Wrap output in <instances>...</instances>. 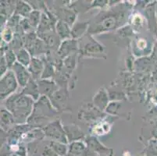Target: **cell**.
<instances>
[{
  "instance_id": "cell-5",
  "label": "cell",
  "mask_w": 157,
  "mask_h": 156,
  "mask_svg": "<svg viewBox=\"0 0 157 156\" xmlns=\"http://www.w3.org/2000/svg\"><path fill=\"white\" fill-rule=\"evenodd\" d=\"M42 130L45 137L50 138L52 141H57L67 144L69 143L64 131L63 126L62 125L59 119H56L52 122L47 124L42 128Z\"/></svg>"
},
{
  "instance_id": "cell-1",
  "label": "cell",
  "mask_w": 157,
  "mask_h": 156,
  "mask_svg": "<svg viewBox=\"0 0 157 156\" xmlns=\"http://www.w3.org/2000/svg\"><path fill=\"white\" fill-rule=\"evenodd\" d=\"M35 101L22 93H15L6 99L5 105L13 115L17 124L20 125L28 122L31 115Z\"/></svg>"
},
{
  "instance_id": "cell-22",
  "label": "cell",
  "mask_w": 157,
  "mask_h": 156,
  "mask_svg": "<svg viewBox=\"0 0 157 156\" xmlns=\"http://www.w3.org/2000/svg\"><path fill=\"white\" fill-rule=\"evenodd\" d=\"M49 147L54 151L58 156H66L68 153V146L67 144L51 141Z\"/></svg>"
},
{
  "instance_id": "cell-13",
  "label": "cell",
  "mask_w": 157,
  "mask_h": 156,
  "mask_svg": "<svg viewBox=\"0 0 157 156\" xmlns=\"http://www.w3.org/2000/svg\"><path fill=\"white\" fill-rule=\"evenodd\" d=\"M41 96H52V94L59 89L55 81L51 79H41L37 81Z\"/></svg>"
},
{
  "instance_id": "cell-16",
  "label": "cell",
  "mask_w": 157,
  "mask_h": 156,
  "mask_svg": "<svg viewBox=\"0 0 157 156\" xmlns=\"http://www.w3.org/2000/svg\"><path fill=\"white\" fill-rule=\"evenodd\" d=\"M55 29L56 31L57 36L59 37L60 40L65 41V40L71 39L72 38L71 26L65 21H61V20L57 21Z\"/></svg>"
},
{
  "instance_id": "cell-17",
  "label": "cell",
  "mask_w": 157,
  "mask_h": 156,
  "mask_svg": "<svg viewBox=\"0 0 157 156\" xmlns=\"http://www.w3.org/2000/svg\"><path fill=\"white\" fill-rule=\"evenodd\" d=\"M21 93L32 98L35 101H38L40 97H41L39 90H38V83H37L36 81L33 80L32 78L30 80V81L27 84L26 87L23 88V91Z\"/></svg>"
},
{
  "instance_id": "cell-27",
  "label": "cell",
  "mask_w": 157,
  "mask_h": 156,
  "mask_svg": "<svg viewBox=\"0 0 157 156\" xmlns=\"http://www.w3.org/2000/svg\"><path fill=\"white\" fill-rule=\"evenodd\" d=\"M54 70L53 67L51 64H46L45 65V69H44V72L42 74V78L41 79H50V77L53 75Z\"/></svg>"
},
{
  "instance_id": "cell-15",
  "label": "cell",
  "mask_w": 157,
  "mask_h": 156,
  "mask_svg": "<svg viewBox=\"0 0 157 156\" xmlns=\"http://www.w3.org/2000/svg\"><path fill=\"white\" fill-rule=\"evenodd\" d=\"M63 128L69 143L81 141L85 138V133L78 126L75 124L63 125Z\"/></svg>"
},
{
  "instance_id": "cell-26",
  "label": "cell",
  "mask_w": 157,
  "mask_h": 156,
  "mask_svg": "<svg viewBox=\"0 0 157 156\" xmlns=\"http://www.w3.org/2000/svg\"><path fill=\"white\" fill-rule=\"evenodd\" d=\"M120 107H121V104L119 102H117V101H112V102L109 103L107 108H105V112H106L107 113L111 114V115H116Z\"/></svg>"
},
{
  "instance_id": "cell-21",
  "label": "cell",
  "mask_w": 157,
  "mask_h": 156,
  "mask_svg": "<svg viewBox=\"0 0 157 156\" xmlns=\"http://www.w3.org/2000/svg\"><path fill=\"white\" fill-rule=\"evenodd\" d=\"M15 123L16 121L13 115L6 108H2L1 110V127H2V129L9 127Z\"/></svg>"
},
{
  "instance_id": "cell-28",
  "label": "cell",
  "mask_w": 157,
  "mask_h": 156,
  "mask_svg": "<svg viewBox=\"0 0 157 156\" xmlns=\"http://www.w3.org/2000/svg\"><path fill=\"white\" fill-rule=\"evenodd\" d=\"M21 17L18 15H16L13 13V15L10 17L7 23V25H8V28H17V24L21 23ZM12 29V28H11Z\"/></svg>"
},
{
  "instance_id": "cell-18",
  "label": "cell",
  "mask_w": 157,
  "mask_h": 156,
  "mask_svg": "<svg viewBox=\"0 0 157 156\" xmlns=\"http://www.w3.org/2000/svg\"><path fill=\"white\" fill-rule=\"evenodd\" d=\"M90 26L89 22H76L71 28V35L73 39L81 38L85 35Z\"/></svg>"
},
{
  "instance_id": "cell-12",
  "label": "cell",
  "mask_w": 157,
  "mask_h": 156,
  "mask_svg": "<svg viewBox=\"0 0 157 156\" xmlns=\"http://www.w3.org/2000/svg\"><path fill=\"white\" fill-rule=\"evenodd\" d=\"M68 153L71 156H93L94 153L90 151L83 141H74L70 143Z\"/></svg>"
},
{
  "instance_id": "cell-19",
  "label": "cell",
  "mask_w": 157,
  "mask_h": 156,
  "mask_svg": "<svg viewBox=\"0 0 157 156\" xmlns=\"http://www.w3.org/2000/svg\"><path fill=\"white\" fill-rule=\"evenodd\" d=\"M32 11V7L29 4L24 1H17L16 3L14 14L20 16L21 17L28 18Z\"/></svg>"
},
{
  "instance_id": "cell-29",
  "label": "cell",
  "mask_w": 157,
  "mask_h": 156,
  "mask_svg": "<svg viewBox=\"0 0 157 156\" xmlns=\"http://www.w3.org/2000/svg\"><path fill=\"white\" fill-rule=\"evenodd\" d=\"M9 68L7 63L6 61V59L4 56H1V76L5 74L7 72V69Z\"/></svg>"
},
{
  "instance_id": "cell-24",
  "label": "cell",
  "mask_w": 157,
  "mask_h": 156,
  "mask_svg": "<svg viewBox=\"0 0 157 156\" xmlns=\"http://www.w3.org/2000/svg\"><path fill=\"white\" fill-rule=\"evenodd\" d=\"M2 56L5 57L6 61L9 68H12L13 66L17 63V55L14 53L12 49H8L5 51V54Z\"/></svg>"
},
{
  "instance_id": "cell-2",
  "label": "cell",
  "mask_w": 157,
  "mask_h": 156,
  "mask_svg": "<svg viewBox=\"0 0 157 156\" xmlns=\"http://www.w3.org/2000/svg\"><path fill=\"white\" fill-rule=\"evenodd\" d=\"M126 13L124 10H112L102 13L97 17L93 24L89 26L88 32L90 34L101 33L104 31L116 29L121 26L122 22L126 20Z\"/></svg>"
},
{
  "instance_id": "cell-23",
  "label": "cell",
  "mask_w": 157,
  "mask_h": 156,
  "mask_svg": "<svg viewBox=\"0 0 157 156\" xmlns=\"http://www.w3.org/2000/svg\"><path fill=\"white\" fill-rule=\"evenodd\" d=\"M41 18H42V13L39 10H33L30 13L29 17H28V20L31 27L36 28H38V26H39L40 22H41Z\"/></svg>"
},
{
  "instance_id": "cell-10",
  "label": "cell",
  "mask_w": 157,
  "mask_h": 156,
  "mask_svg": "<svg viewBox=\"0 0 157 156\" xmlns=\"http://www.w3.org/2000/svg\"><path fill=\"white\" fill-rule=\"evenodd\" d=\"M78 41L75 39L65 40L62 42L58 49V55L61 58L66 59L71 55H74L78 49Z\"/></svg>"
},
{
  "instance_id": "cell-9",
  "label": "cell",
  "mask_w": 157,
  "mask_h": 156,
  "mask_svg": "<svg viewBox=\"0 0 157 156\" xmlns=\"http://www.w3.org/2000/svg\"><path fill=\"white\" fill-rule=\"evenodd\" d=\"M12 70L13 71L15 74L17 80L18 81V84L21 86V88H25L30 80L31 79V74L28 71V68L21 65L18 62L16 63L12 67Z\"/></svg>"
},
{
  "instance_id": "cell-3",
  "label": "cell",
  "mask_w": 157,
  "mask_h": 156,
  "mask_svg": "<svg viewBox=\"0 0 157 156\" xmlns=\"http://www.w3.org/2000/svg\"><path fill=\"white\" fill-rule=\"evenodd\" d=\"M57 110L52 106L49 98L47 96L40 97L35 101L31 115L28 120V124L34 127H39L50 118L57 114Z\"/></svg>"
},
{
  "instance_id": "cell-30",
  "label": "cell",
  "mask_w": 157,
  "mask_h": 156,
  "mask_svg": "<svg viewBox=\"0 0 157 156\" xmlns=\"http://www.w3.org/2000/svg\"><path fill=\"white\" fill-rule=\"evenodd\" d=\"M43 156H58V155L54 152L53 150H52L49 146H48V147H46V148L44 149Z\"/></svg>"
},
{
  "instance_id": "cell-20",
  "label": "cell",
  "mask_w": 157,
  "mask_h": 156,
  "mask_svg": "<svg viewBox=\"0 0 157 156\" xmlns=\"http://www.w3.org/2000/svg\"><path fill=\"white\" fill-rule=\"evenodd\" d=\"M31 59L32 58L31 57L29 51L26 48H21L18 50L17 53V62L28 68L31 63Z\"/></svg>"
},
{
  "instance_id": "cell-4",
  "label": "cell",
  "mask_w": 157,
  "mask_h": 156,
  "mask_svg": "<svg viewBox=\"0 0 157 156\" xmlns=\"http://www.w3.org/2000/svg\"><path fill=\"white\" fill-rule=\"evenodd\" d=\"M19 84L15 74L12 70H8L5 74L1 76L0 81V96L1 99L6 100L15 94Z\"/></svg>"
},
{
  "instance_id": "cell-6",
  "label": "cell",
  "mask_w": 157,
  "mask_h": 156,
  "mask_svg": "<svg viewBox=\"0 0 157 156\" xmlns=\"http://www.w3.org/2000/svg\"><path fill=\"white\" fill-rule=\"evenodd\" d=\"M78 45L81 54L85 56H97L99 54L102 55L104 52V47L90 36L89 34L81 38Z\"/></svg>"
},
{
  "instance_id": "cell-14",
  "label": "cell",
  "mask_w": 157,
  "mask_h": 156,
  "mask_svg": "<svg viewBox=\"0 0 157 156\" xmlns=\"http://www.w3.org/2000/svg\"><path fill=\"white\" fill-rule=\"evenodd\" d=\"M44 69H45V63L43 61L36 57H33L29 67H28V71L31 74V78L36 81L41 80L42 74L44 72Z\"/></svg>"
},
{
  "instance_id": "cell-25",
  "label": "cell",
  "mask_w": 157,
  "mask_h": 156,
  "mask_svg": "<svg viewBox=\"0 0 157 156\" xmlns=\"http://www.w3.org/2000/svg\"><path fill=\"white\" fill-rule=\"evenodd\" d=\"M1 38H2V41H5L6 43H9L12 41L13 39L14 38V35L12 31V29L10 28H7L5 30H3L2 35H1Z\"/></svg>"
},
{
  "instance_id": "cell-7",
  "label": "cell",
  "mask_w": 157,
  "mask_h": 156,
  "mask_svg": "<svg viewBox=\"0 0 157 156\" xmlns=\"http://www.w3.org/2000/svg\"><path fill=\"white\" fill-rule=\"evenodd\" d=\"M85 143L86 144L88 149L92 151L94 154H105L106 156H113V154L112 149L104 146L95 137L88 136V137H85Z\"/></svg>"
},
{
  "instance_id": "cell-11",
  "label": "cell",
  "mask_w": 157,
  "mask_h": 156,
  "mask_svg": "<svg viewBox=\"0 0 157 156\" xmlns=\"http://www.w3.org/2000/svg\"><path fill=\"white\" fill-rule=\"evenodd\" d=\"M109 94L105 88H101L98 90L93 97V104L95 108L100 111L105 110L109 104Z\"/></svg>"
},
{
  "instance_id": "cell-8",
  "label": "cell",
  "mask_w": 157,
  "mask_h": 156,
  "mask_svg": "<svg viewBox=\"0 0 157 156\" xmlns=\"http://www.w3.org/2000/svg\"><path fill=\"white\" fill-rule=\"evenodd\" d=\"M52 106L58 111L66 108L68 101V92L64 88L58 89L52 96L49 97Z\"/></svg>"
}]
</instances>
